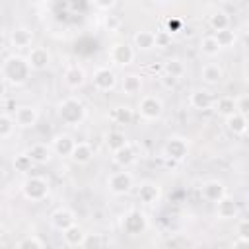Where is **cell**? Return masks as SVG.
<instances>
[{"mask_svg": "<svg viewBox=\"0 0 249 249\" xmlns=\"http://www.w3.org/2000/svg\"><path fill=\"white\" fill-rule=\"evenodd\" d=\"M31 76V68L27 64V58L21 54H10L0 64V78L4 84H10L14 88L23 86Z\"/></svg>", "mask_w": 249, "mask_h": 249, "instance_id": "obj_1", "label": "cell"}, {"mask_svg": "<svg viewBox=\"0 0 249 249\" xmlns=\"http://www.w3.org/2000/svg\"><path fill=\"white\" fill-rule=\"evenodd\" d=\"M56 115L58 119L62 121V124H68V126H78L86 121V105L82 103V99H78L76 95H68L64 99L58 101L56 105Z\"/></svg>", "mask_w": 249, "mask_h": 249, "instance_id": "obj_2", "label": "cell"}, {"mask_svg": "<svg viewBox=\"0 0 249 249\" xmlns=\"http://www.w3.org/2000/svg\"><path fill=\"white\" fill-rule=\"evenodd\" d=\"M49 181L45 177H39V175H29L23 179L21 183V195L25 200L29 202H41L49 196Z\"/></svg>", "mask_w": 249, "mask_h": 249, "instance_id": "obj_3", "label": "cell"}, {"mask_svg": "<svg viewBox=\"0 0 249 249\" xmlns=\"http://www.w3.org/2000/svg\"><path fill=\"white\" fill-rule=\"evenodd\" d=\"M161 154L165 160H171L175 163H183L189 156V140L185 136H179V134H171L167 136V140L163 142V148H161Z\"/></svg>", "mask_w": 249, "mask_h": 249, "instance_id": "obj_4", "label": "cell"}, {"mask_svg": "<svg viewBox=\"0 0 249 249\" xmlns=\"http://www.w3.org/2000/svg\"><path fill=\"white\" fill-rule=\"evenodd\" d=\"M136 113L144 121H158V119H161V115H163V101H161V97H158L154 93L142 95L138 105H136Z\"/></svg>", "mask_w": 249, "mask_h": 249, "instance_id": "obj_5", "label": "cell"}, {"mask_svg": "<svg viewBox=\"0 0 249 249\" xmlns=\"http://www.w3.org/2000/svg\"><path fill=\"white\" fill-rule=\"evenodd\" d=\"M134 56H136V51H134V47H132L130 43H126V41H117V43H113L111 49H109V60H111V64L117 66V68H126V66H130V64L134 62Z\"/></svg>", "mask_w": 249, "mask_h": 249, "instance_id": "obj_6", "label": "cell"}, {"mask_svg": "<svg viewBox=\"0 0 249 249\" xmlns=\"http://www.w3.org/2000/svg\"><path fill=\"white\" fill-rule=\"evenodd\" d=\"M134 187V177L130 171L126 169H121V171H113L109 177H107V189L111 195L115 196H123V195H128Z\"/></svg>", "mask_w": 249, "mask_h": 249, "instance_id": "obj_7", "label": "cell"}, {"mask_svg": "<svg viewBox=\"0 0 249 249\" xmlns=\"http://www.w3.org/2000/svg\"><path fill=\"white\" fill-rule=\"evenodd\" d=\"M91 84H93V88H95L97 91L107 93V91H113V89L117 88L119 76H117V72H115L113 68H109V66H97V68L93 70V74H91Z\"/></svg>", "mask_w": 249, "mask_h": 249, "instance_id": "obj_8", "label": "cell"}, {"mask_svg": "<svg viewBox=\"0 0 249 249\" xmlns=\"http://www.w3.org/2000/svg\"><path fill=\"white\" fill-rule=\"evenodd\" d=\"M121 228L128 235H140V233H144L148 230V218H146V214L142 210L132 208L121 218Z\"/></svg>", "mask_w": 249, "mask_h": 249, "instance_id": "obj_9", "label": "cell"}, {"mask_svg": "<svg viewBox=\"0 0 249 249\" xmlns=\"http://www.w3.org/2000/svg\"><path fill=\"white\" fill-rule=\"evenodd\" d=\"M49 222H51V228L56 230V231H64L70 226L78 224L76 212L72 208H68V206H58L56 210H53L51 216H49Z\"/></svg>", "mask_w": 249, "mask_h": 249, "instance_id": "obj_10", "label": "cell"}, {"mask_svg": "<svg viewBox=\"0 0 249 249\" xmlns=\"http://www.w3.org/2000/svg\"><path fill=\"white\" fill-rule=\"evenodd\" d=\"M136 198H138L142 204H148V206L158 204L160 198H161V187H160V183L150 181V179L142 181V183L136 187Z\"/></svg>", "mask_w": 249, "mask_h": 249, "instance_id": "obj_11", "label": "cell"}, {"mask_svg": "<svg viewBox=\"0 0 249 249\" xmlns=\"http://www.w3.org/2000/svg\"><path fill=\"white\" fill-rule=\"evenodd\" d=\"M39 121V109L35 105H19L14 109V123L19 128H33Z\"/></svg>", "mask_w": 249, "mask_h": 249, "instance_id": "obj_12", "label": "cell"}, {"mask_svg": "<svg viewBox=\"0 0 249 249\" xmlns=\"http://www.w3.org/2000/svg\"><path fill=\"white\" fill-rule=\"evenodd\" d=\"M25 58H27L29 68H31V70H37V72L47 70L49 64H51V60H53L51 51H49L47 47H41V45H39V47H31Z\"/></svg>", "mask_w": 249, "mask_h": 249, "instance_id": "obj_13", "label": "cell"}, {"mask_svg": "<svg viewBox=\"0 0 249 249\" xmlns=\"http://www.w3.org/2000/svg\"><path fill=\"white\" fill-rule=\"evenodd\" d=\"M62 80L66 84V88L70 89H80L84 84H86V70L82 64L78 62H70L64 66V72H62Z\"/></svg>", "mask_w": 249, "mask_h": 249, "instance_id": "obj_14", "label": "cell"}, {"mask_svg": "<svg viewBox=\"0 0 249 249\" xmlns=\"http://www.w3.org/2000/svg\"><path fill=\"white\" fill-rule=\"evenodd\" d=\"M74 144H76V140H74L72 134H68V132H58V134L53 136V140H51L49 146H51L53 154H56V156H60V158H70V154H72V150H74Z\"/></svg>", "mask_w": 249, "mask_h": 249, "instance_id": "obj_15", "label": "cell"}, {"mask_svg": "<svg viewBox=\"0 0 249 249\" xmlns=\"http://www.w3.org/2000/svg\"><path fill=\"white\" fill-rule=\"evenodd\" d=\"M228 195V189H226V185L222 183V181H218V179H208V181H204L202 183V187H200V196L206 200V202H218L220 198H224Z\"/></svg>", "mask_w": 249, "mask_h": 249, "instance_id": "obj_16", "label": "cell"}, {"mask_svg": "<svg viewBox=\"0 0 249 249\" xmlns=\"http://www.w3.org/2000/svg\"><path fill=\"white\" fill-rule=\"evenodd\" d=\"M10 45L16 49V51H25V49H31L33 47V31L25 25H19V27H14L10 31Z\"/></svg>", "mask_w": 249, "mask_h": 249, "instance_id": "obj_17", "label": "cell"}, {"mask_svg": "<svg viewBox=\"0 0 249 249\" xmlns=\"http://www.w3.org/2000/svg\"><path fill=\"white\" fill-rule=\"evenodd\" d=\"M111 160H113V163H115V165H119L121 169H128L130 165H134V163H136L138 154H136V148L128 142V144H124L123 148H119V150L111 152Z\"/></svg>", "mask_w": 249, "mask_h": 249, "instance_id": "obj_18", "label": "cell"}, {"mask_svg": "<svg viewBox=\"0 0 249 249\" xmlns=\"http://www.w3.org/2000/svg\"><path fill=\"white\" fill-rule=\"evenodd\" d=\"M25 154L29 156V160L33 161V165H45L53 158V150H51V146L47 142H35V144H31L25 150Z\"/></svg>", "mask_w": 249, "mask_h": 249, "instance_id": "obj_19", "label": "cell"}, {"mask_svg": "<svg viewBox=\"0 0 249 249\" xmlns=\"http://www.w3.org/2000/svg\"><path fill=\"white\" fill-rule=\"evenodd\" d=\"M216 216H218V220H224V222L237 218L239 216V206H237L235 198L230 196V195H226L224 198H220L216 202Z\"/></svg>", "mask_w": 249, "mask_h": 249, "instance_id": "obj_20", "label": "cell"}, {"mask_svg": "<svg viewBox=\"0 0 249 249\" xmlns=\"http://www.w3.org/2000/svg\"><path fill=\"white\" fill-rule=\"evenodd\" d=\"M214 95L208 89H193L189 93V105L196 111H208L214 105Z\"/></svg>", "mask_w": 249, "mask_h": 249, "instance_id": "obj_21", "label": "cell"}, {"mask_svg": "<svg viewBox=\"0 0 249 249\" xmlns=\"http://www.w3.org/2000/svg\"><path fill=\"white\" fill-rule=\"evenodd\" d=\"M200 80L208 86H218L224 80V68L218 62H206L200 68Z\"/></svg>", "mask_w": 249, "mask_h": 249, "instance_id": "obj_22", "label": "cell"}, {"mask_svg": "<svg viewBox=\"0 0 249 249\" xmlns=\"http://www.w3.org/2000/svg\"><path fill=\"white\" fill-rule=\"evenodd\" d=\"M132 47H134V51H140V53H150V51H154V49H156L154 31L138 29V31L132 35Z\"/></svg>", "mask_w": 249, "mask_h": 249, "instance_id": "obj_23", "label": "cell"}, {"mask_svg": "<svg viewBox=\"0 0 249 249\" xmlns=\"http://www.w3.org/2000/svg\"><path fill=\"white\" fill-rule=\"evenodd\" d=\"M142 86H144V80H142V76L136 74V72H128V74H124V76L121 78V91H123L124 95H128V97L140 93Z\"/></svg>", "mask_w": 249, "mask_h": 249, "instance_id": "obj_24", "label": "cell"}, {"mask_svg": "<svg viewBox=\"0 0 249 249\" xmlns=\"http://www.w3.org/2000/svg\"><path fill=\"white\" fill-rule=\"evenodd\" d=\"M93 148L89 142H76L74 144V150L70 154V160L76 163V165H88L91 160H93Z\"/></svg>", "mask_w": 249, "mask_h": 249, "instance_id": "obj_25", "label": "cell"}, {"mask_svg": "<svg viewBox=\"0 0 249 249\" xmlns=\"http://www.w3.org/2000/svg\"><path fill=\"white\" fill-rule=\"evenodd\" d=\"M161 72H163V76L181 80V78L187 74V66H185V62H183L181 58L171 56V58H165V60L161 62Z\"/></svg>", "mask_w": 249, "mask_h": 249, "instance_id": "obj_26", "label": "cell"}, {"mask_svg": "<svg viewBox=\"0 0 249 249\" xmlns=\"http://www.w3.org/2000/svg\"><path fill=\"white\" fill-rule=\"evenodd\" d=\"M62 233V241L68 245V247H82L84 245V239H86V235H88V231L80 226V224H74V226H70L68 230H64V231H60Z\"/></svg>", "mask_w": 249, "mask_h": 249, "instance_id": "obj_27", "label": "cell"}, {"mask_svg": "<svg viewBox=\"0 0 249 249\" xmlns=\"http://www.w3.org/2000/svg\"><path fill=\"white\" fill-rule=\"evenodd\" d=\"M109 119L115 124H130L132 119H134V109L130 105H117V107L111 109Z\"/></svg>", "mask_w": 249, "mask_h": 249, "instance_id": "obj_28", "label": "cell"}, {"mask_svg": "<svg viewBox=\"0 0 249 249\" xmlns=\"http://www.w3.org/2000/svg\"><path fill=\"white\" fill-rule=\"evenodd\" d=\"M247 117H241V115H237V113H233V115H230V117H226V128H228V132H231L233 136H243L245 132H247Z\"/></svg>", "mask_w": 249, "mask_h": 249, "instance_id": "obj_29", "label": "cell"}, {"mask_svg": "<svg viewBox=\"0 0 249 249\" xmlns=\"http://www.w3.org/2000/svg\"><path fill=\"white\" fill-rule=\"evenodd\" d=\"M208 25L210 29L216 33V31H222V29H228L230 27V14L226 10H214L210 16H208Z\"/></svg>", "mask_w": 249, "mask_h": 249, "instance_id": "obj_30", "label": "cell"}, {"mask_svg": "<svg viewBox=\"0 0 249 249\" xmlns=\"http://www.w3.org/2000/svg\"><path fill=\"white\" fill-rule=\"evenodd\" d=\"M214 111L218 113V115H222L224 119L226 117H230V115H233L235 113V97H230V95H222V97H218V99H214Z\"/></svg>", "mask_w": 249, "mask_h": 249, "instance_id": "obj_31", "label": "cell"}, {"mask_svg": "<svg viewBox=\"0 0 249 249\" xmlns=\"http://www.w3.org/2000/svg\"><path fill=\"white\" fill-rule=\"evenodd\" d=\"M198 49H200V53L204 54V56H208V58H214V56H218L220 54V45L216 43V39L212 37V35H204L202 39H200V43H198Z\"/></svg>", "mask_w": 249, "mask_h": 249, "instance_id": "obj_32", "label": "cell"}, {"mask_svg": "<svg viewBox=\"0 0 249 249\" xmlns=\"http://www.w3.org/2000/svg\"><path fill=\"white\" fill-rule=\"evenodd\" d=\"M124 144H128V140H126V136H124L123 130H109V132L105 134V146H107L111 152L123 148Z\"/></svg>", "mask_w": 249, "mask_h": 249, "instance_id": "obj_33", "label": "cell"}, {"mask_svg": "<svg viewBox=\"0 0 249 249\" xmlns=\"http://www.w3.org/2000/svg\"><path fill=\"white\" fill-rule=\"evenodd\" d=\"M212 37L216 39V43L220 45V49H230V47H233L235 45V41H237V35H235V31L233 29H222V31H216V33H212Z\"/></svg>", "mask_w": 249, "mask_h": 249, "instance_id": "obj_34", "label": "cell"}, {"mask_svg": "<svg viewBox=\"0 0 249 249\" xmlns=\"http://www.w3.org/2000/svg\"><path fill=\"white\" fill-rule=\"evenodd\" d=\"M16 130V123H14V117L8 115V113H0V140L4 138H10Z\"/></svg>", "mask_w": 249, "mask_h": 249, "instance_id": "obj_35", "label": "cell"}, {"mask_svg": "<svg viewBox=\"0 0 249 249\" xmlns=\"http://www.w3.org/2000/svg\"><path fill=\"white\" fill-rule=\"evenodd\" d=\"M12 163H14V169H16L18 173H23V175H25V173H29V171L33 169V161L29 160V156H27L25 152L18 154V156L14 158V161H12Z\"/></svg>", "mask_w": 249, "mask_h": 249, "instance_id": "obj_36", "label": "cell"}, {"mask_svg": "<svg viewBox=\"0 0 249 249\" xmlns=\"http://www.w3.org/2000/svg\"><path fill=\"white\" fill-rule=\"evenodd\" d=\"M16 249H45V247L37 235H25L16 243Z\"/></svg>", "mask_w": 249, "mask_h": 249, "instance_id": "obj_37", "label": "cell"}, {"mask_svg": "<svg viewBox=\"0 0 249 249\" xmlns=\"http://www.w3.org/2000/svg\"><path fill=\"white\" fill-rule=\"evenodd\" d=\"M171 41H173V37H171V33H169V31H165V29H160V31H156V33H154L156 49H167V47L171 45Z\"/></svg>", "mask_w": 249, "mask_h": 249, "instance_id": "obj_38", "label": "cell"}, {"mask_svg": "<svg viewBox=\"0 0 249 249\" xmlns=\"http://www.w3.org/2000/svg\"><path fill=\"white\" fill-rule=\"evenodd\" d=\"M103 27H105V31H119V27H121V18L119 16H115V14H103Z\"/></svg>", "mask_w": 249, "mask_h": 249, "instance_id": "obj_39", "label": "cell"}, {"mask_svg": "<svg viewBox=\"0 0 249 249\" xmlns=\"http://www.w3.org/2000/svg\"><path fill=\"white\" fill-rule=\"evenodd\" d=\"M89 6H91L93 10H97V12L111 14V10L117 6V2H115V0H93V2H89Z\"/></svg>", "mask_w": 249, "mask_h": 249, "instance_id": "obj_40", "label": "cell"}, {"mask_svg": "<svg viewBox=\"0 0 249 249\" xmlns=\"http://www.w3.org/2000/svg\"><path fill=\"white\" fill-rule=\"evenodd\" d=\"M235 113L241 117H247V113H249V97L247 95L235 97Z\"/></svg>", "mask_w": 249, "mask_h": 249, "instance_id": "obj_41", "label": "cell"}, {"mask_svg": "<svg viewBox=\"0 0 249 249\" xmlns=\"http://www.w3.org/2000/svg\"><path fill=\"white\" fill-rule=\"evenodd\" d=\"M82 247L84 249H101V235L99 233H88Z\"/></svg>", "mask_w": 249, "mask_h": 249, "instance_id": "obj_42", "label": "cell"}, {"mask_svg": "<svg viewBox=\"0 0 249 249\" xmlns=\"http://www.w3.org/2000/svg\"><path fill=\"white\" fill-rule=\"evenodd\" d=\"M235 233H237L239 239H249V220L241 218L235 226Z\"/></svg>", "mask_w": 249, "mask_h": 249, "instance_id": "obj_43", "label": "cell"}, {"mask_svg": "<svg viewBox=\"0 0 249 249\" xmlns=\"http://www.w3.org/2000/svg\"><path fill=\"white\" fill-rule=\"evenodd\" d=\"M160 82H161V86H163L165 89H173V88L179 84V80H175V78H169V76H161V78H160Z\"/></svg>", "mask_w": 249, "mask_h": 249, "instance_id": "obj_44", "label": "cell"}, {"mask_svg": "<svg viewBox=\"0 0 249 249\" xmlns=\"http://www.w3.org/2000/svg\"><path fill=\"white\" fill-rule=\"evenodd\" d=\"M231 249H249V239H239L235 237L231 243Z\"/></svg>", "mask_w": 249, "mask_h": 249, "instance_id": "obj_45", "label": "cell"}, {"mask_svg": "<svg viewBox=\"0 0 249 249\" xmlns=\"http://www.w3.org/2000/svg\"><path fill=\"white\" fill-rule=\"evenodd\" d=\"M177 29H181V21H179V19H173V21L169 19V21H167V29H165V31L173 33V31H177Z\"/></svg>", "mask_w": 249, "mask_h": 249, "instance_id": "obj_46", "label": "cell"}, {"mask_svg": "<svg viewBox=\"0 0 249 249\" xmlns=\"http://www.w3.org/2000/svg\"><path fill=\"white\" fill-rule=\"evenodd\" d=\"M4 89H6V84H4V80H2V78H0V95H2V93H4Z\"/></svg>", "mask_w": 249, "mask_h": 249, "instance_id": "obj_47", "label": "cell"}, {"mask_svg": "<svg viewBox=\"0 0 249 249\" xmlns=\"http://www.w3.org/2000/svg\"><path fill=\"white\" fill-rule=\"evenodd\" d=\"M0 237H2V226H0Z\"/></svg>", "mask_w": 249, "mask_h": 249, "instance_id": "obj_48", "label": "cell"}]
</instances>
